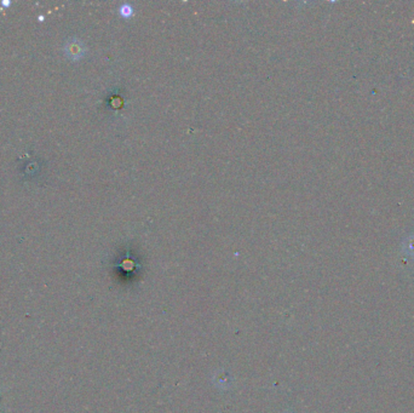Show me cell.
I'll list each match as a JSON object with an SVG mask.
<instances>
[{"label":"cell","mask_w":414,"mask_h":413,"mask_svg":"<svg viewBox=\"0 0 414 413\" xmlns=\"http://www.w3.org/2000/svg\"><path fill=\"white\" fill-rule=\"evenodd\" d=\"M66 52L68 54L69 57L78 58L83 55V52H84V47H83L82 44H80V41L72 40L67 44Z\"/></svg>","instance_id":"6da1fadb"},{"label":"cell","mask_w":414,"mask_h":413,"mask_svg":"<svg viewBox=\"0 0 414 413\" xmlns=\"http://www.w3.org/2000/svg\"><path fill=\"white\" fill-rule=\"evenodd\" d=\"M124 12H126V16L131 15V12H132L131 6H129V5H125L124 7H121V13H124Z\"/></svg>","instance_id":"7a4b0ae2"},{"label":"cell","mask_w":414,"mask_h":413,"mask_svg":"<svg viewBox=\"0 0 414 413\" xmlns=\"http://www.w3.org/2000/svg\"><path fill=\"white\" fill-rule=\"evenodd\" d=\"M2 4H4V5H10V2H7V1H2Z\"/></svg>","instance_id":"3957f363"}]
</instances>
